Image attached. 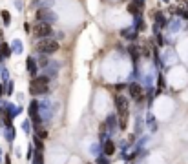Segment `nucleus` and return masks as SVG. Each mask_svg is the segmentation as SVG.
Returning <instances> with one entry per match:
<instances>
[{"instance_id": "f257e3e1", "label": "nucleus", "mask_w": 188, "mask_h": 164, "mask_svg": "<svg viewBox=\"0 0 188 164\" xmlns=\"http://www.w3.org/2000/svg\"><path fill=\"white\" fill-rule=\"evenodd\" d=\"M113 102H115V109H117V122H119V129L124 131L128 128L130 122V100L124 95L117 93L113 97Z\"/></svg>"}, {"instance_id": "f03ea898", "label": "nucleus", "mask_w": 188, "mask_h": 164, "mask_svg": "<svg viewBox=\"0 0 188 164\" xmlns=\"http://www.w3.org/2000/svg\"><path fill=\"white\" fill-rule=\"evenodd\" d=\"M49 77H46V75H37V77H33L31 79V82H29V93L33 95V97H37V95H46L48 91H49Z\"/></svg>"}, {"instance_id": "7ed1b4c3", "label": "nucleus", "mask_w": 188, "mask_h": 164, "mask_svg": "<svg viewBox=\"0 0 188 164\" xmlns=\"http://www.w3.org/2000/svg\"><path fill=\"white\" fill-rule=\"evenodd\" d=\"M60 49V44H59V40H55V38H40L38 42H37V51L40 53V55H53V53H57Z\"/></svg>"}, {"instance_id": "20e7f679", "label": "nucleus", "mask_w": 188, "mask_h": 164, "mask_svg": "<svg viewBox=\"0 0 188 164\" xmlns=\"http://www.w3.org/2000/svg\"><path fill=\"white\" fill-rule=\"evenodd\" d=\"M31 33H33V37H37L38 40L40 38H49L53 35V27H51V24H46V22H35V26L31 27Z\"/></svg>"}, {"instance_id": "39448f33", "label": "nucleus", "mask_w": 188, "mask_h": 164, "mask_svg": "<svg viewBox=\"0 0 188 164\" xmlns=\"http://www.w3.org/2000/svg\"><path fill=\"white\" fill-rule=\"evenodd\" d=\"M35 20L37 22H46V24H53V22H57V15L49 7H38L37 13H35Z\"/></svg>"}, {"instance_id": "423d86ee", "label": "nucleus", "mask_w": 188, "mask_h": 164, "mask_svg": "<svg viewBox=\"0 0 188 164\" xmlns=\"http://www.w3.org/2000/svg\"><path fill=\"white\" fill-rule=\"evenodd\" d=\"M128 95H130V98H133V100H142L144 98V93H142V87H141V84L139 82H132V84H128Z\"/></svg>"}, {"instance_id": "0eeeda50", "label": "nucleus", "mask_w": 188, "mask_h": 164, "mask_svg": "<svg viewBox=\"0 0 188 164\" xmlns=\"http://www.w3.org/2000/svg\"><path fill=\"white\" fill-rule=\"evenodd\" d=\"M101 146H102V151H104V155H106V157L115 155V151H117V144H115V142H113L111 139H106Z\"/></svg>"}, {"instance_id": "6e6552de", "label": "nucleus", "mask_w": 188, "mask_h": 164, "mask_svg": "<svg viewBox=\"0 0 188 164\" xmlns=\"http://www.w3.org/2000/svg\"><path fill=\"white\" fill-rule=\"evenodd\" d=\"M26 69H27V73L31 75V79L37 77V73H38V64H37V60H35L33 57H27V59H26Z\"/></svg>"}, {"instance_id": "1a4fd4ad", "label": "nucleus", "mask_w": 188, "mask_h": 164, "mask_svg": "<svg viewBox=\"0 0 188 164\" xmlns=\"http://www.w3.org/2000/svg\"><path fill=\"white\" fill-rule=\"evenodd\" d=\"M121 37L128 38V40H137V37H139V31L135 29L133 26H132V27H124V29L121 31Z\"/></svg>"}, {"instance_id": "9d476101", "label": "nucleus", "mask_w": 188, "mask_h": 164, "mask_svg": "<svg viewBox=\"0 0 188 164\" xmlns=\"http://www.w3.org/2000/svg\"><path fill=\"white\" fill-rule=\"evenodd\" d=\"M104 124H106V129H110L111 133H113V131H115V129H119L117 115H108V118H106V122H104Z\"/></svg>"}, {"instance_id": "9b49d317", "label": "nucleus", "mask_w": 188, "mask_h": 164, "mask_svg": "<svg viewBox=\"0 0 188 164\" xmlns=\"http://www.w3.org/2000/svg\"><path fill=\"white\" fill-rule=\"evenodd\" d=\"M9 46H11V51L17 53V55H20V53L24 51V44H22V40H20V38H15Z\"/></svg>"}, {"instance_id": "f8f14e48", "label": "nucleus", "mask_w": 188, "mask_h": 164, "mask_svg": "<svg viewBox=\"0 0 188 164\" xmlns=\"http://www.w3.org/2000/svg\"><path fill=\"white\" fill-rule=\"evenodd\" d=\"M141 9H142V7H141L137 2H130V4H128V13H132L133 17H141Z\"/></svg>"}, {"instance_id": "ddd939ff", "label": "nucleus", "mask_w": 188, "mask_h": 164, "mask_svg": "<svg viewBox=\"0 0 188 164\" xmlns=\"http://www.w3.org/2000/svg\"><path fill=\"white\" fill-rule=\"evenodd\" d=\"M59 62H49V66L48 68H44L46 69V77H55L57 75V69H59Z\"/></svg>"}, {"instance_id": "4468645a", "label": "nucleus", "mask_w": 188, "mask_h": 164, "mask_svg": "<svg viewBox=\"0 0 188 164\" xmlns=\"http://www.w3.org/2000/svg\"><path fill=\"white\" fill-rule=\"evenodd\" d=\"M153 17H155V24H157L159 27H166V26H168V22H166V17L161 13V11H157V13H155Z\"/></svg>"}, {"instance_id": "2eb2a0df", "label": "nucleus", "mask_w": 188, "mask_h": 164, "mask_svg": "<svg viewBox=\"0 0 188 164\" xmlns=\"http://www.w3.org/2000/svg\"><path fill=\"white\" fill-rule=\"evenodd\" d=\"M4 139L11 144V142L15 140V128L13 126H9V128H6V131H4Z\"/></svg>"}, {"instance_id": "dca6fc26", "label": "nucleus", "mask_w": 188, "mask_h": 164, "mask_svg": "<svg viewBox=\"0 0 188 164\" xmlns=\"http://www.w3.org/2000/svg\"><path fill=\"white\" fill-rule=\"evenodd\" d=\"M146 126L150 128V131H155V129H157V122H155V117H153L152 113L146 115Z\"/></svg>"}, {"instance_id": "f3484780", "label": "nucleus", "mask_w": 188, "mask_h": 164, "mask_svg": "<svg viewBox=\"0 0 188 164\" xmlns=\"http://www.w3.org/2000/svg\"><path fill=\"white\" fill-rule=\"evenodd\" d=\"M33 164H44V151L42 150H35V155H33Z\"/></svg>"}, {"instance_id": "a211bd4d", "label": "nucleus", "mask_w": 188, "mask_h": 164, "mask_svg": "<svg viewBox=\"0 0 188 164\" xmlns=\"http://www.w3.org/2000/svg\"><path fill=\"white\" fill-rule=\"evenodd\" d=\"M0 51H2V55H4V59H9L11 57V46H9V44H6V42H2L0 44Z\"/></svg>"}, {"instance_id": "6ab92c4d", "label": "nucleus", "mask_w": 188, "mask_h": 164, "mask_svg": "<svg viewBox=\"0 0 188 164\" xmlns=\"http://www.w3.org/2000/svg\"><path fill=\"white\" fill-rule=\"evenodd\" d=\"M0 15H2V18H4V26L6 27L11 26V13H9L7 9H2V11H0Z\"/></svg>"}, {"instance_id": "aec40b11", "label": "nucleus", "mask_w": 188, "mask_h": 164, "mask_svg": "<svg viewBox=\"0 0 188 164\" xmlns=\"http://www.w3.org/2000/svg\"><path fill=\"white\" fill-rule=\"evenodd\" d=\"M40 55V53H38ZM38 68H48V66H49V59H48V55H40V57H38Z\"/></svg>"}, {"instance_id": "412c9836", "label": "nucleus", "mask_w": 188, "mask_h": 164, "mask_svg": "<svg viewBox=\"0 0 188 164\" xmlns=\"http://www.w3.org/2000/svg\"><path fill=\"white\" fill-rule=\"evenodd\" d=\"M35 135H38L42 140H46V139H48V129L42 128V126H40V128H35Z\"/></svg>"}, {"instance_id": "4be33fe9", "label": "nucleus", "mask_w": 188, "mask_h": 164, "mask_svg": "<svg viewBox=\"0 0 188 164\" xmlns=\"http://www.w3.org/2000/svg\"><path fill=\"white\" fill-rule=\"evenodd\" d=\"M31 139H33V142H35V148H37V150H42V151H44V140H42V139H40L38 135H33Z\"/></svg>"}, {"instance_id": "5701e85b", "label": "nucleus", "mask_w": 188, "mask_h": 164, "mask_svg": "<svg viewBox=\"0 0 188 164\" xmlns=\"http://www.w3.org/2000/svg\"><path fill=\"white\" fill-rule=\"evenodd\" d=\"M0 79H2L4 84L9 82V71H7V68H4V66H2V71H0Z\"/></svg>"}, {"instance_id": "b1692460", "label": "nucleus", "mask_w": 188, "mask_h": 164, "mask_svg": "<svg viewBox=\"0 0 188 164\" xmlns=\"http://www.w3.org/2000/svg\"><path fill=\"white\" fill-rule=\"evenodd\" d=\"M90 150H91V151H90L91 155H95V157H99V155H101L99 151L102 150V146H99V144H91V148H90Z\"/></svg>"}, {"instance_id": "393cba45", "label": "nucleus", "mask_w": 188, "mask_h": 164, "mask_svg": "<svg viewBox=\"0 0 188 164\" xmlns=\"http://www.w3.org/2000/svg\"><path fill=\"white\" fill-rule=\"evenodd\" d=\"M33 155H35V146L29 144V146H27V155H26V159L31 160V159H33Z\"/></svg>"}, {"instance_id": "a878e982", "label": "nucleus", "mask_w": 188, "mask_h": 164, "mask_svg": "<svg viewBox=\"0 0 188 164\" xmlns=\"http://www.w3.org/2000/svg\"><path fill=\"white\" fill-rule=\"evenodd\" d=\"M135 122H137V124H135V131H137V133H141V129H142V118L137 117V118H135Z\"/></svg>"}, {"instance_id": "bb28decb", "label": "nucleus", "mask_w": 188, "mask_h": 164, "mask_svg": "<svg viewBox=\"0 0 188 164\" xmlns=\"http://www.w3.org/2000/svg\"><path fill=\"white\" fill-rule=\"evenodd\" d=\"M97 164H110V160H108L106 155H99L97 157Z\"/></svg>"}, {"instance_id": "cd10ccee", "label": "nucleus", "mask_w": 188, "mask_h": 164, "mask_svg": "<svg viewBox=\"0 0 188 164\" xmlns=\"http://www.w3.org/2000/svg\"><path fill=\"white\" fill-rule=\"evenodd\" d=\"M29 122H31V120H24V122H22V129L26 131V133H31V128H29Z\"/></svg>"}, {"instance_id": "c85d7f7f", "label": "nucleus", "mask_w": 188, "mask_h": 164, "mask_svg": "<svg viewBox=\"0 0 188 164\" xmlns=\"http://www.w3.org/2000/svg\"><path fill=\"white\" fill-rule=\"evenodd\" d=\"M6 95H13V82L9 80L7 86H6Z\"/></svg>"}, {"instance_id": "c756f323", "label": "nucleus", "mask_w": 188, "mask_h": 164, "mask_svg": "<svg viewBox=\"0 0 188 164\" xmlns=\"http://www.w3.org/2000/svg\"><path fill=\"white\" fill-rule=\"evenodd\" d=\"M6 95V84L4 82H0V98H2Z\"/></svg>"}, {"instance_id": "7c9ffc66", "label": "nucleus", "mask_w": 188, "mask_h": 164, "mask_svg": "<svg viewBox=\"0 0 188 164\" xmlns=\"http://www.w3.org/2000/svg\"><path fill=\"white\" fill-rule=\"evenodd\" d=\"M157 44H159V46H164V38H163L161 33H157Z\"/></svg>"}, {"instance_id": "2f4dec72", "label": "nucleus", "mask_w": 188, "mask_h": 164, "mask_svg": "<svg viewBox=\"0 0 188 164\" xmlns=\"http://www.w3.org/2000/svg\"><path fill=\"white\" fill-rule=\"evenodd\" d=\"M142 55H144V57H150L152 53H150V49H148V48H142Z\"/></svg>"}, {"instance_id": "473e14b6", "label": "nucleus", "mask_w": 188, "mask_h": 164, "mask_svg": "<svg viewBox=\"0 0 188 164\" xmlns=\"http://www.w3.org/2000/svg\"><path fill=\"white\" fill-rule=\"evenodd\" d=\"M24 31H26V33H29V31H31V26L27 24V22H26V24H24Z\"/></svg>"}, {"instance_id": "72a5a7b5", "label": "nucleus", "mask_w": 188, "mask_h": 164, "mask_svg": "<svg viewBox=\"0 0 188 164\" xmlns=\"http://www.w3.org/2000/svg\"><path fill=\"white\" fill-rule=\"evenodd\" d=\"M115 90H117V91H121V90H124V84H117V86H115Z\"/></svg>"}, {"instance_id": "f704fd0d", "label": "nucleus", "mask_w": 188, "mask_h": 164, "mask_svg": "<svg viewBox=\"0 0 188 164\" xmlns=\"http://www.w3.org/2000/svg\"><path fill=\"white\" fill-rule=\"evenodd\" d=\"M2 37H4V31H2V29H0V44H2V42H4V40H2Z\"/></svg>"}, {"instance_id": "c9c22d12", "label": "nucleus", "mask_w": 188, "mask_h": 164, "mask_svg": "<svg viewBox=\"0 0 188 164\" xmlns=\"http://www.w3.org/2000/svg\"><path fill=\"white\" fill-rule=\"evenodd\" d=\"M4 62V55H2V51H0V64Z\"/></svg>"}, {"instance_id": "e433bc0d", "label": "nucleus", "mask_w": 188, "mask_h": 164, "mask_svg": "<svg viewBox=\"0 0 188 164\" xmlns=\"http://www.w3.org/2000/svg\"><path fill=\"white\" fill-rule=\"evenodd\" d=\"M0 155H2V148H0Z\"/></svg>"}, {"instance_id": "4c0bfd02", "label": "nucleus", "mask_w": 188, "mask_h": 164, "mask_svg": "<svg viewBox=\"0 0 188 164\" xmlns=\"http://www.w3.org/2000/svg\"><path fill=\"white\" fill-rule=\"evenodd\" d=\"M0 71H2V64H0Z\"/></svg>"}]
</instances>
